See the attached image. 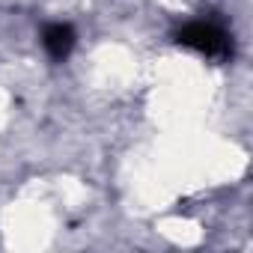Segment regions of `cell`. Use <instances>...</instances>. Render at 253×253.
I'll return each mask as SVG.
<instances>
[{
  "label": "cell",
  "mask_w": 253,
  "mask_h": 253,
  "mask_svg": "<svg viewBox=\"0 0 253 253\" xmlns=\"http://www.w3.org/2000/svg\"><path fill=\"white\" fill-rule=\"evenodd\" d=\"M179 42L206 54V57H223L229 51V42H226V33L217 30L214 24H206V21H197V24H188L182 33H179Z\"/></svg>",
  "instance_id": "cell-1"
},
{
  "label": "cell",
  "mask_w": 253,
  "mask_h": 253,
  "mask_svg": "<svg viewBox=\"0 0 253 253\" xmlns=\"http://www.w3.org/2000/svg\"><path fill=\"white\" fill-rule=\"evenodd\" d=\"M42 45L48 48V54L51 57H66L69 51H72V45H75V33H72V27L69 24H51L45 33H42Z\"/></svg>",
  "instance_id": "cell-2"
}]
</instances>
